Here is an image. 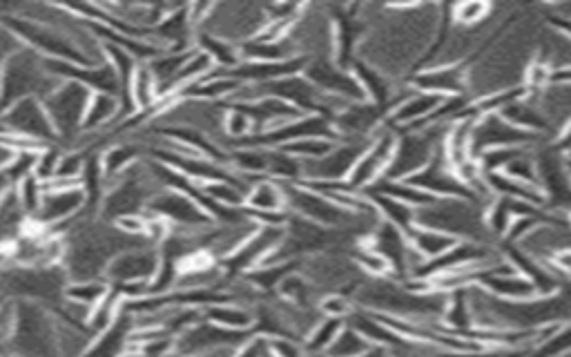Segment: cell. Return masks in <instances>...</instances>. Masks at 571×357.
Instances as JSON below:
<instances>
[{
    "label": "cell",
    "mask_w": 571,
    "mask_h": 357,
    "mask_svg": "<svg viewBox=\"0 0 571 357\" xmlns=\"http://www.w3.org/2000/svg\"><path fill=\"white\" fill-rule=\"evenodd\" d=\"M373 349L371 342L366 337L355 331L353 326L344 324L342 331L337 333V337L331 344V349L326 351V357H362Z\"/></svg>",
    "instance_id": "14"
},
{
    "label": "cell",
    "mask_w": 571,
    "mask_h": 357,
    "mask_svg": "<svg viewBox=\"0 0 571 357\" xmlns=\"http://www.w3.org/2000/svg\"><path fill=\"white\" fill-rule=\"evenodd\" d=\"M355 302L348 295L342 293H326L319 297L317 302V311L322 317H328V320H342L346 322L351 313L355 311Z\"/></svg>",
    "instance_id": "18"
},
{
    "label": "cell",
    "mask_w": 571,
    "mask_h": 357,
    "mask_svg": "<svg viewBox=\"0 0 571 357\" xmlns=\"http://www.w3.org/2000/svg\"><path fill=\"white\" fill-rule=\"evenodd\" d=\"M364 195L373 201L375 210L380 212V217H382V221H386V224L400 228L402 233H406V235H409L411 230L415 228V210L411 206L402 204V201H398L395 197L384 195V192L377 190V188L366 190Z\"/></svg>",
    "instance_id": "12"
},
{
    "label": "cell",
    "mask_w": 571,
    "mask_h": 357,
    "mask_svg": "<svg viewBox=\"0 0 571 357\" xmlns=\"http://www.w3.org/2000/svg\"><path fill=\"white\" fill-rule=\"evenodd\" d=\"M406 237H409L411 248L424 259V262H433V259L442 257L458 241L449 235L438 233V230L418 228V226H415Z\"/></svg>",
    "instance_id": "13"
},
{
    "label": "cell",
    "mask_w": 571,
    "mask_h": 357,
    "mask_svg": "<svg viewBox=\"0 0 571 357\" xmlns=\"http://www.w3.org/2000/svg\"><path fill=\"white\" fill-rule=\"evenodd\" d=\"M406 183H411V186L420 188L422 192H427V195L435 199H467L473 201V204H480L476 195L464 186V181L453 172L449 163L444 161L442 150L435 154V159L427 168L420 170L418 175H413L411 179H406Z\"/></svg>",
    "instance_id": "8"
},
{
    "label": "cell",
    "mask_w": 571,
    "mask_h": 357,
    "mask_svg": "<svg viewBox=\"0 0 571 357\" xmlns=\"http://www.w3.org/2000/svg\"><path fill=\"white\" fill-rule=\"evenodd\" d=\"M493 12V5L469 0V3L451 5V21L460 27H478L487 21Z\"/></svg>",
    "instance_id": "16"
},
{
    "label": "cell",
    "mask_w": 571,
    "mask_h": 357,
    "mask_svg": "<svg viewBox=\"0 0 571 357\" xmlns=\"http://www.w3.org/2000/svg\"><path fill=\"white\" fill-rule=\"evenodd\" d=\"M161 264L159 248L139 244L128 250H121L119 255L110 259L108 268H105V282L110 286L114 284H128V282H150L157 273Z\"/></svg>",
    "instance_id": "5"
},
{
    "label": "cell",
    "mask_w": 571,
    "mask_h": 357,
    "mask_svg": "<svg viewBox=\"0 0 571 357\" xmlns=\"http://www.w3.org/2000/svg\"><path fill=\"white\" fill-rule=\"evenodd\" d=\"M540 143H543V139L516 128V125L502 119L500 114H482L473 123L471 154L476 161L482 152L493 148H536Z\"/></svg>",
    "instance_id": "4"
},
{
    "label": "cell",
    "mask_w": 571,
    "mask_h": 357,
    "mask_svg": "<svg viewBox=\"0 0 571 357\" xmlns=\"http://www.w3.org/2000/svg\"><path fill=\"white\" fill-rule=\"evenodd\" d=\"M395 143H398V132L384 123L382 128L375 132L371 146L366 148L360 161H357L355 168L351 170V175L344 181L346 186L353 192H366L375 188L386 175V168H389L393 159Z\"/></svg>",
    "instance_id": "2"
},
{
    "label": "cell",
    "mask_w": 571,
    "mask_h": 357,
    "mask_svg": "<svg viewBox=\"0 0 571 357\" xmlns=\"http://www.w3.org/2000/svg\"><path fill=\"white\" fill-rule=\"evenodd\" d=\"M485 208L467 199H435L429 206L415 210V226L438 230L458 241L498 246L485 228Z\"/></svg>",
    "instance_id": "1"
},
{
    "label": "cell",
    "mask_w": 571,
    "mask_h": 357,
    "mask_svg": "<svg viewBox=\"0 0 571 357\" xmlns=\"http://www.w3.org/2000/svg\"><path fill=\"white\" fill-rule=\"evenodd\" d=\"M409 85L418 92L438 94L442 99H451V96H467V70L462 65L453 67H431V70L413 72Z\"/></svg>",
    "instance_id": "9"
},
{
    "label": "cell",
    "mask_w": 571,
    "mask_h": 357,
    "mask_svg": "<svg viewBox=\"0 0 571 357\" xmlns=\"http://www.w3.org/2000/svg\"><path fill=\"white\" fill-rule=\"evenodd\" d=\"M549 262L554 264V268L558 270L565 282H571V248L560 250V253L554 259H549Z\"/></svg>",
    "instance_id": "20"
},
{
    "label": "cell",
    "mask_w": 571,
    "mask_h": 357,
    "mask_svg": "<svg viewBox=\"0 0 571 357\" xmlns=\"http://www.w3.org/2000/svg\"><path fill=\"white\" fill-rule=\"evenodd\" d=\"M232 357H273V340L253 333Z\"/></svg>",
    "instance_id": "19"
},
{
    "label": "cell",
    "mask_w": 571,
    "mask_h": 357,
    "mask_svg": "<svg viewBox=\"0 0 571 357\" xmlns=\"http://www.w3.org/2000/svg\"><path fill=\"white\" fill-rule=\"evenodd\" d=\"M286 237V226H259L257 233L241 246L235 255L221 262L226 277H244L250 270L259 268L266 257L282 244Z\"/></svg>",
    "instance_id": "6"
},
{
    "label": "cell",
    "mask_w": 571,
    "mask_h": 357,
    "mask_svg": "<svg viewBox=\"0 0 571 357\" xmlns=\"http://www.w3.org/2000/svg\"><path fill=\"white\" fill-rule=\"evenodd\" d=\"M440 326L444 331H449L453 335H467L471 337L473 333V313L469 304V293L467 288H460V291H453L447 297V306H444Z\"/></svg>",
    "instance_id": "11"
},
{
    "label": "cell",
    "mask_w": 571,
    "mask_h": 357,
    "mask_svg": "<svg viewBox=\"0 0 571 357\" xmlns=\"http://www.w3.org/2000/svg\"><path fill=\"white\" fill-rule=\"evenodd\" d=\"M203 320L228 328V331L253 333L255 308L237 302H219L203 308Z\"/></svg>",
    "instance_id": "10"
},
{
    "label": "cell",
    "mask_w": 571,
    "mask_h": 357,
    "mask_svg": "<svg viewBox=\"0 0 571 357\" xmlns=\"http://www.w3.org/2000/svg\"><path fill=\"white\" fill-rule=\"evenodd\" d=\"M302 74L319 92L333 96V99H340L348 105L366 101V94L362 90V85L357 83L355 74L340 70L333 61H308L304 65Z\"/></svg>",
    "instance_id": "7"
},
{
    "label": "cell",
    "mask_w": 571,
    "mask_h": 357,
    "mask_svg": "<svg viewBox=\"0 0 571 357\" xmlns=\"http://www.w3.org/2000/svg\"><path fill=\"white\" fill-rule=\"evenodd\" d=\"M567 217H569V224H571V210H569V212H567Z\"/></svg>",
    "instance_id": "21"
},
{
    "label": "cell",
    "mask_w": 571,
    "mask_h": 357,
    "mask_svg": "<svg viewBox=\"0 0 571 357\" xmlns=\"http://www.w3.org/2000/svg\"><path fill=\"white\" fill-rule=\"evenodd\" d=\"M335 143L337 139H302V141L288 143V146H284L282 150H286L288 154H293L295 159L306 163V161H317V159L326 157V154L333 150Z\"/></svg>",
    "instance_id": "17"
},
{
    "label": "cell",
    "mask_w": 571,
    "mask_h": 357,
    "mask_svg": "<svg viewBox=\"0 0 571 357\" xmlns=\"http://www.w3.org/2000/svg\"><path fill=\"white\" fill-rule=\"evenodd\" d=\"M342 326H344L342 320H328V317H322V320L315 324L313 331L308 333V337L302 342L304 351L313 357L326 355V351L331 349V344L337 337V333L342 331Z\"/></svg>",
    "instance_id": "15"
},
{
    "label": "cell",
    "mask_w": 571,
    "mask_h": 357,
    "mask_svg": "<svg viewBox=\"0 0 571 357\" xmlns=\"http://www.w3.org/2000/svg\"><path fill=\"white\" fill-rule=\"evenodd\" d=\"M373 139H337L326 157L304 163L302 183H344Z\"/></svg>",
    "instance_id": "3"
}]
</instances>
